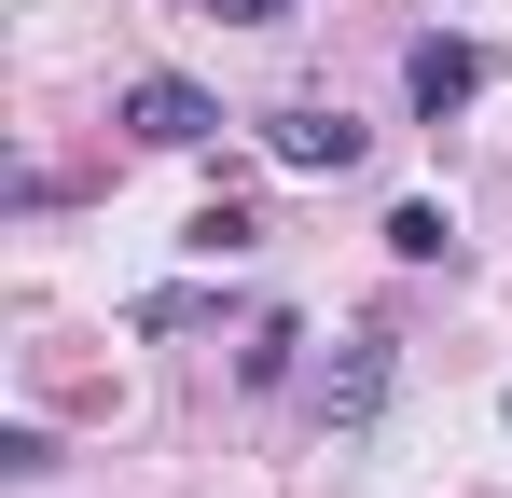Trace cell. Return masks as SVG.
<instances>
[{
    "instance_id": "obj_2",
    "label": "cell",
    "mask_w": 512,
    "mask_h": 498,
    "mask_svg": "<svg viewBox=\"0 0 512 498\" xmlns=\"http://www.w3.org/2000/svg\"><path fill=\"white\" fill-rule=\"evenodd\" d=\"M263 153L277 166H305V180H319V166H360V125H346V111H319V97H305V111H263Z\"/></svg>"
},
{
    "instance_id": "obj_1",
    "label": "cell",
    "mask_w": 512,
    "mask_h": 498,
    "mask_svg": "<svg viewBox=\"0 0 512 498\" xmlns=\"http://www.w3.org/2000/svg\"><path fill=\"white\" fill-rule=\"evenodd\" d=\"M208 125H222L208 83H180V70H139V83H125V139H139V153H194Z\"/></svg>"
},
{
    "instance_id": "obj_3",
    "label": "cell",
    "mask_w": 512,
    "mask_h": 498,
    "mask_svg": "<svg viewBox=\"0 0 512 498\" xmlns=\"http://www.w3.org/2000/svg\"><path fill=\"white\" fill-rule=\"evenodd\" d=\"M374 402H388V332H346L333 374H319V415L333 429H374Z\"/></svg>"
},
{
    "instance_id": "obj_5",
    "label": "cell",
    "mask_w": 512,
    "mask_h": 498,
    "mask_svg": "<svg viewBox=\"0 0 512 498\" xmlns=\"http://www.w3.org/2000/svg\"><path fill=\"white\" fill-rule=\"evenodd\" d=\"M291 346H305V319H250V346H236V374H250V388H277V374H291Z\"/></svg>"
},
{
    "instance_id": "obj_6",
    "label": "cell",
    "mask_w": 512,
    "mask_h": 498,
    "mask_svg": "<svg viewBox=\"0 0 512 498\" xmlns=\"http://www.w3.org/2000/svg\"><path fill=\"white\" fill-rule=\"evenodd\" d=\"M388 249H402V263H443V249H457V222L416 194V208H388Z\"/></svg>"
},
{
    "instance_id": "obj_7",
    "label": "cell",
    "mask_w": 512,
    "mask_h": 498,
    "mask_svg": "<svg viewBox=\"0 0 512 498\" xmlns=\"http://www.w3.org/2000/svg\"><path fill=\"white\" fill-rule=\"evenodd\" d=\"M208 14H222V28H277L291 0H208Z\"/></svg>"
},
{
    "instance_id": "obj_4",
    "label": "cell",
    "mask_w": 512,
    "mask_h": 498,
    "mask_svg": "<svg viewBox=\"0 0 512 498\" xmlns=\"http://www.w3.org/2000/svg\"><path fill=\"white\" fill-rule=\"evenodd\" d=\"M471 83H485V56H471V42H443V28H429L416 56H402V97H416V125H443V111H471Z\"/></svg>"
}]
</instances>
